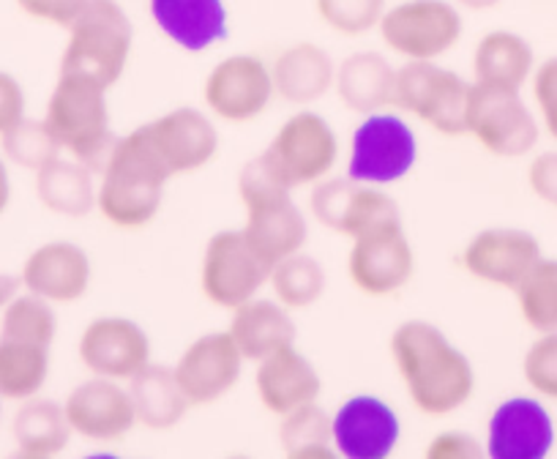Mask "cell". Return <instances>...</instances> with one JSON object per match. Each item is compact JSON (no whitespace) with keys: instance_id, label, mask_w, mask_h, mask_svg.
Here are the masks:
<instances>
[{"instance_id":"24","label":"cell","mask_w":557,"mask_h":459,"mask_svg":"<svg viewBox=\"0 0 557 459\" xmlns=\"http://www.w3.org/2000/svg\"><path fill=\"white\" fill-rule=\"evenodd\" d=\"M151 17L184 52H206L230 36L224 0H151Z\"/></svg>"},{"instance_id":"13","label":"cell","mask_w":557,"mask_h":459,"mask_svg":"<svg viewBox=\"0 0 557 459\" xmlns=\"http://www.w3.org/2000/svg\"><path fill=\"white\" fill-rule=\"evenodd\" d=\"M347 276L352 287L369 298H391L410 285L416 276V249L401 219L352 238Z\"/></svg>"},{"instance_id":"35","label":"cell","mask_w":557,"mask_h":459,"mask_svg":"<svg viewBox=\"0 0 557 459\" xmlns=\"http://www.w3.org/2000/svg\"><path fill=\"white\" fill-rule=\"evenodd\" d=\"M517 309L535 334L557 331V258H541L517 287Z\"/></svg>"},{"instance_id":"6","label":"cell","mask_w":557,"mask_h":459,"mask_svg":"<svg viewBox=\"0 0 557 459\" xmlns=\"http://www.w3.org/2000/svg\"><path fill=\"white\" fill-rule=\"evenodd\" d=\"M470 83L437 61H405L396 69L394 107L446 137L465 135Z\"/></svg>"},{"instance_id":"47","label":"cell","mask_w":557,"mask_h":459,"mask_svg":"<svg viewBox=\"0 0 557 459\" xmlns=\"http://www.w3.org/2000/svg\"><path fill=\"white\" fill-rule=\"evenodd\" d=\"M462 9H470V12H490V9L500 7L503 0H454Z\"/></svg>"},{"instance_id":"32","label":"cell","mask_w":557,"mask_h":459,"mask_svg":"<svg viewBox=\"0 0 557 459\" xmlns=\"http://www.w3.org/2000/svg\"><path fill=\"white\" fill-rule=\"evenodd\" d=\"M50 348L0 336V397L3 402H25L39 397L50 381Z\"/></svg>"},{"instance_id":"26","label":"cell","mask_w":557,"mask_h":459,"mask_svg":"<svg viewBox=\"0 0 557 459\" xmlns=\"http://www.w3.org/2000/svg\"><path fill=\"white\" fill-rule=\"evenodd\" d=\"M230 314H233L227 325L230 336L238 345L240 356L251 364L276 350L296 345V320H293L290 309L282 307L276 298L255 296Z\"/></svg>"},{"instance_id":"34","label":"cell","mask_w":557,"mask_h":459,"mask_svg":"<svg viewBox=\"0 0 557 459\" xmlns=\"http://www.w3.org/2000/svg\"><path fill=\"white\" fill-rule=\"evenodd\" d=\"M268 287H271L273 298L285 309H290V312H307V309H312L325 296L329 274H325L323 263L318 258H312V255H307L301 249V252L271 265Z\"/></svg>"},{"instance_id":"2","label":"cell","mask_w":557,"mask_h":459,"mask_svg":"<svg viewBox=\"0 0 557 459\" xmlns=\"http://www.w3.org/2000/svg\"><path fill=\"white\" fill-rule=\"evenodd\" d=\"M173 181L170 170L153 151L146 129L137 126L115 137L101 162L96 211L117 230H143L159 216L164 189Z\"/></svg>"},{"instance_id":"45","label":"cell","mask_w":557,"mask_h":459,"mask_svg":"<svg viewBox=\"0 0 557 459\" xmlns=\"http://www.w3.org/2000/svg\"><path fill=\"white\" fill-rule=\"evenodd\" d=\"M20 290H23V280H20V274H7V271H0V312L7 309V303L12 301Z\"/></svg>"},{"instance_id":"49","label":"cell","mask_w":557,"mask_h":459,"mask_svg":"<svg viewBox=\"0 0 557 459\" xmlns=\"http://www.w3.org/2000/svg\"><path fill=\"white\" fill-rule=\"evenodd\" d=\"M555 140H557V137H555Z\"/></svg>"},{"instance_id":"37","label":"cell","mask_w":557,"mask_h":459,"mask_svg":"<svg viewBox=\"0 0 557 459\" xmlns=\"http://www.w3.org/2000/svg\"><path fill=\"white\" fill-rule=\"evenodd\" d=\"M0 153L14 168L30 170V173H39L41 168L52 162V159L61 157V146L52 137L50 126L45 124V119L34 121L25 115L17 126L0 137Z\"/></svg>"},{"instance_id":"20","label":"cell","mask_w":557,"mask_h":459,"mask_svg":"<svg viewBox=\"0 0 557 459\" xmlns=\"http://www.w3.org/2000/svg\"><path fill=\"white\" fill-rule=\"evenodd\" d=\"M336 457L385 459L396 451L401 421L385 399L374 394H352L331 415Z\"/></svg>"},{"instance_id":"7","label":"cell","mask_w":557,"mask_h":459,"mask_svg":"<svg viewBox=\"0 0 557 459\" xmlns=\"http://www.w3.org/2000/svg\"><path fill=\"white\" fill-rule=\"evenodd\" d=\"M339 137L336 129L320 112L301 107L290 119L282 121L276 135L271 137L265 159L293 191L334 175L339 164Z\"/></svg>"},{"instance_id":"40","label":"cell","mask_w":557,"mask_h":459,"mask_svg":"<svg viewBox=\"0 0 557 459\" xmlns=\"http://www.w3.org/2000/svg\"><path fill=\"white\" fill-rule=\"evenodd\" d=\"M530 83H533V101L541 112V124L552 137H557V55L535 66Z\"/></svg>"},{"instance_id":"22","label":"cell","mask_w":557,"mask_h":459,"mask_svg":"<svg viewBox=\"0 0 557 459\" xmlns=\"http://www.w3.org/2000/svg\"><path fill=\"white\" fill-rule=\"evenodd\" d=\"M23 290L63 307L77 303L88 296L94 282L90 255L74 241H47L25 258L20 269Z\"/></svg>"},{"instance_id":"28","label":"cell","mask_w":557,"mask_h":459,"mask_svg":"<svg viewBox=\"0 0 557 459\" xmlns=\"http://www.w3.org/2000/svg\"><path fill=\"white\" fill-rule=\"evenodd\" d=\"M535 52L524 36L513 30H490L473 52V83L486 88L522 90L533 77Z\"/></svg>"},{"instance_id":"4","label":"cell","mask_w":557,"mask_h":459,"mask_svg":"<svg viewBox=\"0 0 557 459\" xmlns=\"http://www.w3.org/2000/svg\"><path fill=\"white\" fill-rule=\"evenodd\" d=\"M107 90L110 88L96 83L94 77L58 72V83L47 99L45 124L50 126L61 151L90 168L104 162L107 151L115 142Z\"/></svg>"},{"instance_id":"23","label":"cell","mask_w":557,"mask_h":459,"mask_svg":"<svg viewBox=\"0 0 557 459\" xmlns=\"http://www.w3.org/2000/svg\"><path fill=\"white\" fill-rule=\"evenodd\" d=\"M255 392L262 408L278 419L301 405L318 402L323 394V377L318 367L290 345L257 361Z\"/></svg>"},{"instance_id":"30","label":"cell","mask_w":557,"mask_h":459,"mask_svg":"<svg viewBox=\"0 0 557 459\" xmlns=\"http://www.w3.org/2000/svg\"><path fill=\"white\" fill-rule=\"evenodd\" d=\"M132 394L134 413H137V426H146L151 432H168L184 421L189 413V399L181 392L175 381L173 367L148 364L126 383Z\"/></svg>"},{"instance_id":"15","label":"cell","mask_w":557,"mask_h":459,"mask_svg":"<svg viewBox=\"0 0 557 459\" xmlns=\"http://www.w3.org/2000/svg\"><path fill=\"white\" fill-rule=\"evenodd\" d=\"M151 336L137 320L123 314L94 318L77 342L79 364L88 375L128 383L143 367L151 364Z\"/></svg>"},{"instance_id":"5","label":"cell","mask_w":557,"mask_h":459,"mask_svg":"<svg viewBox=\"0 0 557 459\" xmlns=\"http://www.w3.org/2000/svg\"><path fill=\"white\" fill-rule=\"evenodd\" d=\"M66 30L61 72L85 74L104 88L121 83L132 58L134 28L117 0H88L83 14Z\"/></svg>"},{"instance_id":"46","label":"cell","mask_w":557,"mask_h":459,"mask_svg":"<svg viewBox=\"0 0 557 459\" xmlns=\"http://www.w3.org/2000/svg\"><path fill=\"white\" fill-rule=\"evenodd\" d=\"M12 206V175H9V162L0 153V216Z\"/></svg>"},{"instance_id":"29","label":"cell","mask_w":557,"mask_h":459,"mask_svg":"<svg viewBox=\"0 0 557 459\" xmlns=\"http://www.w3.org/2000/svg\"><path fill=\"white\" fill-rule=\"evenodd\" d=\"M36 197L41 208L55 216L83 219L96 211V191L99 181L94 178V168L77 162L72 157L52 159L47 168L36 173Z\"/></svg>"},{"instance_id":"9","label":"cell","mask_w":557,"mask_h":459,"mask_svg":"<svg viewBox=\"0 0 557 459\" xmlns=\"http://www.w3.org/2000/svg\"><path fill=\"white\" fill-rule=\"evenodd\" d=\"M465 135L497 159L528 157L539 146L541 126L519 90L470 83Z\"/></svg>"},{"instance_id":"43","label":"cell","mask_w":557,"mask_h":459,"mask_svg":"<svg viewBox=\"0 0 557 459\" xmlns=\"http://www.w3.org/2000/svg\"><path fill=\"white\" fill-rule=\"evenodd\" d=\"M528 186L544 206L557 208V151H544L528 164Z\"/></svg>"},{"instance_id":"18","label":"cell","mask_w":557,"mask_h":459,"mask_svg":"<svg viewBox=\"0 0 557 459\" xmlns=\"http://www.w3.org/2000/svg\"><path fill=\"white\" fill-rule=\"evenodd\" d=\"M69 426L88 443H117L137 426L126 383L90 375L63 399Z\"/></svg>"},{"instance_id":"38","label":"cell","mask_w":557,"mask_h":459,"mask_svg":"<svg viewBox=\"0 0 557 459\" xmlns=\"http://www.w3.org/2000/svg\"><path fill=\"white\" fill-rule=\"evenodd\" d=\"M318 17L334 34L363 36L380 25L385 14V0H314Z\"/></svg>"},{"instance_id":"14","label":"cell","mask_w":557,"mask_h":459,"mask_svg":"<svg viewBox=\"0 0 557 459\" xmlns=\"http://www.w3.org/2000/svg\"><path fill=\"white\" fill-rule=\"evenodd\" d=\"M309 211L314 222L325 230L345 238H358L369 230H377L383 224L399 222L401 211L394 197L383 186L358 184L347 175H329L318 181L309 195Z\"/></svg>"},{"instance_id":"19","label":"cell","mask_w":557,"mask_h":459,"mask_svg":"<svg viewBox=\"0 0 557 459\" xmlns=\"http://www.w3.org/2000/svg\"><path fill=\"white\" fill-rule=\"evenodd\" d=\"M541 258L544 255H541L539 238L528 230L486 227L465 244L459 263L473 280L513 290Z\"/></svg>"},{"instance_id":"44","label":"cell","mask_w":557,"mask_h":459,"mask_svg":"<svg viewBox=\"0 0 557 459\" xmlns=\"http://www.w3.org/2000/svg\"><path fill=\"white\" fill-rule=\"evenodd\" d=\"M25 112H28V99H25L23 83L0 69V137L17 126L25 119Z\"/></svg>"},{"instance_id":"8","label":"cell","mask_w":557,"mask_h":459,"mask_svg":"<svg viewBox=\"0 0 557 459\" xmlns=\"http://www.w3.org/2000/svg\"><path fill=\"white\" fill-rule=\"evenodd\" d=\"M418 162V140L412 126L388 110L361 115L350 140L347 178L369 186L399 184Z\"/></svg>"},{"instance_id":"10","label":"cell","mask_w":557,"mask_h":459,"mask_svg":"<svg viewBox=\"0 0 557 459\" xmlns=\"http://www.w3.org/2000/svg\"><path fill=\"white\" fill-rule=\"evenodd\" d=\"M380 39L405 61H437L462 41V14L448 0H401L380 17Z\"/></svg>"},{"instance_id":"1","label":"cell","mask_w":557,"mask_h":459,"mask_svg":"<svg viewBox=\"0 0 557 459\" xmlns=\"http://www.w3.org/2000/svg\"><path fill=\"white\" fill-rule=\"evenodd\" d=\"M394 370L418 413L441 419L475 394V367L430 320H405L388 342Z\"/></svg>"},{"instance_id":"12","label":"cell","mask_w":557,"mask_h":459,"mask_svg":"<svg viewBox=\"0 0 557 459\" xmlns=\"http://www.w3.org/2000/svg\"><path fill=\"white\" fill-rule=\"evenodd\" d=\"M273 99L276 90H273L271 66L249 52L222 58L202 83V104L213 121L224 124L240 126L262 119Z\"/></svg>"},{"instance_id":"48","label":"cell","mask_w":557,"mask_h":459,"mask_svg":"<svg viewBox=\"0 0 557 459\" xmlns=\"http://www.w3.org/2000/svg\"><path fill=\"white\" fill-rule=\"evenodd\" d=\"M0 415H3V397H0Z\"/></svg>"},{"instance_id":"31","label":"cell","mask_w":557,"mask_h":459,"mask_svg":"<svg viewBox=\"0 0 557 459\" xmlns=\"http://www.w3.org/2000/svg\"><path fill=\"white\" fill-rule=\"evenodd\" d=\"M63 402L47 397H30L20 402L12 419V437L20 457L50 459L58 457L72 441Z\"/></svg>"},{"instance_id":"41","label":"cell","mask_w":557,"mask_h":459,"mask_svg":"<svg viewBox=\"0 0 557 459\" xmlns=\"http://www.w3.org/2000/svg\"><path fill=\"white\" fill-rule=\"evenodd\" d=\"M424 457L430 459H475L484 457L479 437L465 430H443L426 446Z\"/></svg>"},{"instance_id":"36","label":"cell","mask_w":557,"mask_h":459,"mask_svg":"<svg viewBox=\"0 0 557 459\" xmlns=\"http://www.w3.org/2000/svg\"><path fill=\"white\" fill-rule=\"evenodd\" d=\"M0 336L52 348L58 336L55 303L45 301L28 290H20L0 312Z\"/></svg>"},{"instance_id":"21","label":"cell","mask_w":557,"mask_h":459,"mask_svg":"<svg viewBox=\"0 0 557 459\" xmlns=\"http://www.w3.org/2000/svg\"><path fill=\"white\" fill-rule=\"evenodd\" d=\"M555 446V421L541 399L508 397L486 424L484 454L492 459H544Z\"/></svg>"},{"instance_id":"33","label":"cell","mask_w":557,"mask_h":459,"mask_svg":"<svg viewBox=\"0 0 557 459\" xmlns=\"http://www.w3.org/2000/svg\"><path fill=\"white\" fill-rule=\"evenodd\" d=\"M278 446L290 459H331L334 448V424L331 413L320 402L301 405L290 413L278 415Z\"/></svg>"},{"instance_id":"3","label":"cell","mask_w":557,"mask_h":459,"mask_svg":"<svg viewBox=\"0 0 557 459\" xmlns=\"http://www.w3.org/2000/svg\"><path fill=\"white\" fill-rule=\"evenodd\" d=\"M238 197L246 213L240 233L268 265L301 252L309 238V222L265 153H257L240 168Z\"/></svg>"},{"instance_id":"16","label":"cell","mask_w":557,"mask_h":459,"mask_svg":"<svg viewBox=\"0 0 557 459\" xmlns=\"http://www.w3.org/2000/svg\"><path fill=\"white\" fill-rule=\"evenodd\" d=\"M246 359L230 331H208L184 348L173 372L191 408L216 405L240 383Z\"/></svg>"},{"instance_id":"42","label":"cell","mask_w":557,"mask_h":459,"mask_svg":"<svg viewBox=\"0 0 557 459\" xmlns=\"http://www.w3.org/2000/svg\"><path fill=\"white\" fill-rule=\"evenodd\" d=\"M17 7L28 17L39 20V23L69 28L83 14V9L88 7V0H17Z\"/></svg>"},{"instance_id":"11","label":"cell","mask_w":557,"mask_h":459,"mask_svg":"<svg viewBox=\"0 0 557 459\" xmlns=\"http://www.w3.org/2000/svg\"><path fill=\"white\" fill-rule=\"evenodd\" d=\"M271 265L249 247L240 230H219L208 238L200 260V290L219 309H238L260 296Z\"/></svg>"},{"instance_id":"25","label":"cell","mask_w":557,"mask_h":459,"mask_svg":"<svg viewBox=\"0 0 557 459\" xmlns=\"http://www.w3.org/2000/svg\"><path fill=\"white\" fill-rule=\"evenodd\" d=\"M273 90L293 107H309L334 90L336 63L314 41H298L278 52L271 63Z\"/></svg>"},{"instance_id":"27","label":"cell","mask_w":557,"mask_h":459,"mask_svg":"<svg viewBox=\"0 0 557 459\" xmlns=\"http://www.w3.org/2000/svg\"><path fill=\"white\" fill-rule=\"evenodd\" d=\"M394 85L396 69L388 58L374 50L352 52L336 66L334 90L342 104L356 115L394 107Z\"/></svg>"},{"instance_id":"39","label":"cell","mask_w":557,"mask_h":459,"mask_svg":"<svg viewBox=\"0 0 557 459\" xmlns=\"http://www.w3.org/2000/svg\"><path fill=\"white\" fill-rule=\"evenodd\" d=\"M522 375L530 392L557 402V331L539 334L522 359Z\"/></svg>"},{"instance_id":"17","label":"cell","mask_w":557,"mask_h":459,"mask_svg":"<svg viewBox=\"0 0 557 459\" xmlns=\"http://www.w3.org/2000/svg\"><path fill=\"white\" fill-rule=\"evenodd\" d=\"M143 129L173 178L208 168L222 146L213 115L197 107H175L162 112L159 119L143 124Z\"/></svg>"}]
</instances>
